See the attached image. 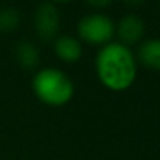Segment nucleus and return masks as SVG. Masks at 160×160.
I'll return each instance as SVG.
<instances>
[{
  "label": "nucleus",
  "mask_w": 160,
  "mask_h": 160,
  "mask_svg": "<svg viewBox=\"0 0 160 160\" xmlns=\"http://www.w3.org/2000/svg\"><path fill=\"white\" fill-rule=\"evenodd\" d=\"M98 77L108 90H127L135 80L137 63L130 49L121 42L105 44L96 57Z\"/></svg>",
  "instance_id": "obj_1"
},
{
  "label": "nucleus",
  "mask_w": 160,
  "mask_h": 160,
  "mask_svg": "<svg viewBox=\"0 0 160 160\" xmlns=\"http://www.w3.org/2000/svg\"><path fill=\"white\" fill-rule=\"evenodd\" d=\"M32 87L39 101L53 107L68 104L74 96L72 80L68 77L66 72L55 68L38 71L33 77Z\"/></svg>",
  "instance_id": "obj_2"
},
{
  "label": "nucleus",
  "mask_w": 160,
  "mask_h": 160,
  "mask_svg": "<svg viewBox=\"0 0 160 160\" xmlns=\"http://www.w3.org/2000/svg\"><path fill=\"white\" fill-rule=\"evenodd\" d=\"M115 33L113 21L101 13L88 14L78 22V35L90 44H108Z\"/></svg>",
  "instance_id": "obj_3"
},
{
  "label": "nucleus",
  "mask_w": 160,
  "mask_h": 160,
  "mask_svg": "<svg viewBox=\"0 0 160 160\" xmlns=\"http://www.w3.org/2000/svg\"><path fill=\"white\" fill-rule=\"evenodd\" d=\"M35 28L42 39H52L60 28V13L53 3H41L35 13Z\"/></svg>",
  "instance_id": "obj_4"
},
{
  "label": "nucleus",
  "mask_w": 160,
  "mask_h": 160,
  "mask_svg": "<svg viewBox=\"0 0 160 160\" xmlns=\"http://www.w3.org/2000/svg\"><path fill=\"white\" fill-rule=\"evenodd\" d=\"M143 33H144V24L135 14H129L122 18L118 24V35L121 38V44L124 46L137 42L143 36Z\"/></svg>",
  "instance_id": "obj_5"
},
{
  "label": "nucleus",
  "mask_w": 160,
  "mask_h": 160,
  "mask_svg": "<svg viewBox=\"0 0 160 160\" xmlns=\"http://www.w3.org/2000/svg\"><path fill=\"white\" fill-rule=\"evenodd\" d=\"M55 53L60 60L74 63L82 57V46H80L78 39L69 35H61L55 39Z\"/></svg>",
  "instance_id": "obj_6"
},
{
  "label": "nucleus",
  "mask_w": 160,
  "mask_h": 160,
  "mask_svg": "<svg viewBox=\"0 0 160 160\" xmlns=\"http://www.w3.org/2000/svg\"><path fill=\"white\" fill-rule=\"evenodd\" d=\"M138 58L152 69H160V39H148L140 46Z\"/></svg>",
  "instance_id": "obj_7"
},
{
  "label": "nucleus",
  "mask_w": 160,
  "mask_h": 160,
  "mask_svg": "<svg viewBox=\"0 0 160 160\" xmlns=\"http://www.w3.org/2000/svg\"><path fill=\"white\" fill-rule=\"evenodd\" d=\"M16 58L24 69H33L39 61V52L32 42H19L16 47Z\"/></svg>",
  "instance_id": "obj_8"
},
{
  "label": "nucleus",
  "mask_w": 160,
  "mask_h": 160,
  "mask_svg": "<svg viewBox=\"0 0 160 160\" xmlns=\"http://www.w3.org/2000/svg\"><path fill=\"white\" fill-rule=\"evenodd\" d=\"M18 24H19V13L14 8L0 10V30H3V32L14 30Z\"/></svg>",
  "instance_id": "obj_9"
}]
</instances>
